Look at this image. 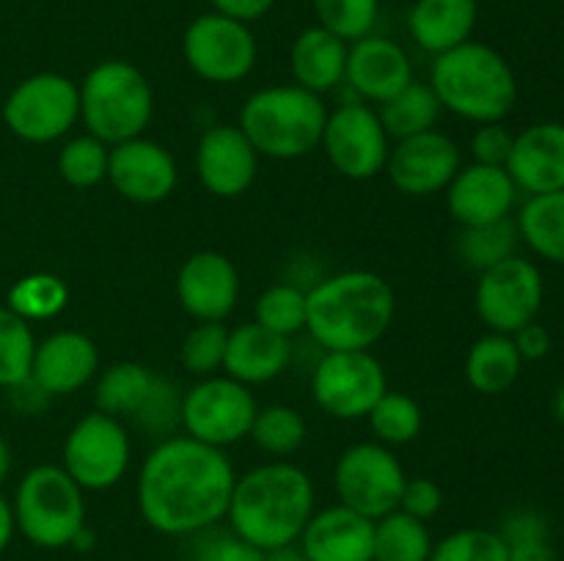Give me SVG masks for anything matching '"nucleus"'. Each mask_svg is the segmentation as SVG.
<instances>
[{
  "label": "nucleus",
  "mask_w": 564,
  "mask_h": 561,
  "mask_svg": "<svg viewBox=\"0 0 564 561\" xmlns=\"http://www.w3.org/2000/svg\"><path fill=\"white\" fill-rule=\"evenodd\" d=\"M235 482V465L224 449L191 435H171L143 460L135 484L138 512L158 534L185 539L224 520Z\"/></svg>",
  "instance_id": "obj_1"
},
{
  "label": "nucleus",
  "mask_w": 564,
  "mask_h": 561,
  "mask_svg": "<svg viewBox=\"0 0 564 561\" xmlns=\"http://www.w3.org/2000/svg\"><path fill=\"white\" fill-rule=\"evenodd\" d=\"M314 515V482L303 468L273 460L237 476L226 520L259 550L297 544Z\"/></svg>",
  "instance_id": "obj_2"
},
{
  "label": "nucleus",
  "mask_w": 564,
  "mask_h": 561,
  "mask_svg": "<svg viewBox=\"0 0 564 561\" xmlns=\"http://www.w3.org/2000/svg\"><path fill=\"white\" fill-rule=\"evenodd\" d=\"M397 297L389 280L369 270H347L306 292V330L323 350H369L389 333Z\"/></svg>",
  "instance_id": "obj_3"
},
{
  "label": "nucleus",
  "mask_w": 564,
  "mask_h": 561,
  "mask_svg": "<svg viewBox=\"0 0 564 561\" xmlns=\"http://www.w3.org/2000/svg\"><path fill=\"white\" fill-rule=\"evenodd\" d=\"M430 88L441 108L474 124L505 121L518 102V80L510 61L482 42H466L435 55Z\"/></svg>",
  "instance_id": "obj_4"
},
{
  "label": "nucleus",
  "mask_w": 564,
  "mask_h": 561,
  "mask_svg": "<svg viewBox=\"0 0 564 561\" xmlns=\"http://www.w3.org/2000/svg\"><path fill=\"white\" fill-rule=\"evenodd\" d=\"M328 121L323 97L295 86H270L251 94L240 110V130L259 157L297 160L323 143Z\"/></svg>",
  "instance_id": "obj_5"
},
{
  "label": "nucleus",
  "mask_w": 564,
  "mask_h": 561,
  "mask_svg": "<svg viewBox=\"0 0 564 561\" xmlns=\"http://www.w3.org/2000/svg\"><path fill=\"white\" fill-rule=\"evenodd\" d=\"M152 113V82L130 61H102L83 80L80 119L88 132L108 146L143 135Z\"/></svg>",
  "instance_id": "obj_6"
},
{
  "label": "nucleus",
  "mask_w": 564,
  "mask_h": 561,
  "mask_svg": "<svg viewBox=\"0 0 564 561\" xmlns=\"http://www.w3.org/2000/svg\"><path fill=\"white\" fill-rule=\"evenodd\" d=\"M86 490L61 465H36L14 495L17 531L42 550L69 548L86 528Z\"/></svg>",
  "instance_id": "obj_7"
},
{
  "label": "nucleus",
  "mask_w": 564,
  "mask_h": 561,
  "mask_svg": "<svg viewBox=\"0 0 564 561\" xmlns=\"http://www.w3.org/2000/svg\"><path fill=\"white\" fill-rule=\"evenodd\" d=\"M389 391L386 369L369 350H323L312 372V396L323 413L339 421L367 418Z\"/></svg>",
  "instance_id": "obj_8"
},
{
  "label": "nucleus",
  "mask_w": 564,
  "mask_h": 561,
  "mask_svg": "<svg viewBox=\"0 0 564 561\" xmlns=\"http://www.w3.org/2000/svg\"><path fill=\"white\" fill-rule=\"evenodd\" d=\"M80 119V86L58 72H39L17 82L3 105V121L28 143H53Z\"/></svg>",
  "instance_id": "obj_9"
},
{
  "label": "nucleus",
  "mask_w": 564,
  "mask_h": 561,
  "mask_svg": "<svg viewBox=\"0 0 564 561\" xmlns=\"http://www.w3.org/2000/svg\"><path fill=\"white\" fill-rule=\"evenodd\" d=\"M259 405L248 385L229 374L202 377L187 394H182L180 424L191 438L226 449L251 435Z\"/></svg>",
  "instance_id": "obj_10"
},
{
  "label": "nucleus",
  "mask_w": 564,
  "mask_h": 561,
  "mask_svg": "<svg viewBox=\"0 0 564 561\" xmlns=\"http://www.w3.org/2000/svg\"><path fill=\"white\" fill-rule=\"evenodd\" d=\"M408 476L400 460L383 443H356L345 449L334 468V490L341 506L380 520L400 509L402 487Z\"/></svg>",
  "instance_id": "obj_11"
},
{
  "label": "nucleus",
  "mask_w": 564,
  "mask_h": 561,
  "mask_svg": "<svg viewBox=\"0 0 564 561\" xmlns=\"http://www.w3.org/2000/svg\"><path fill=\"white\" fill-rule=\"evenodd\" d=\"M257 53L251 28L218 11L196 16L182 36V55L193 75L218 86H231L251 75Z\"/></svg>",
  "instance_id": "obj_12"
},
{
  "label": "nucleus",
  "mask_w": 564,
  "mask_h": 561,
  "mask_svg": "<svg viewBox=\"0 0 564 561\" xmlns=\"http://www.w3.org/2000/svg\"><path fill=\"white\" fill-rule=\"evenodd\" d=\"M477 314L490 333L512 336L534 322L545 300V280L532 258L510 256L479 273Z\"/></svg>",
  "instance_id": "obj_13"
},
{
  "label": "nucleus",
  "mask_w": 564,
  "mask_h": 561,
  "mask_svg": "<svg viewBox=\"0 0 564 561\" xmlns=\"http://www.w3.org/2000/svg\"><path fill=\"white\" fill-rule=\"evenodd\" d=\"M64 468L83 490H110L130 468V435L121 418L88 413L69 429L64 443Z\"/></svg>",
  "instance_id": "obj_14"
},
{
  "label": "nucleus",
  "mask_w": 564,
  "mask_h": 561,
  "mask_svg": "<svg viewBox=\"0 0 564 561\" xmlns=\"http://www.w3.org/2000/svg\"><path fill=\"white\" fill-rule=\"evenodd\" d=\"M391 138L386 135L380 116L364 102H345L328 113L319 146L328 154L330 165L347 179H375L386 170L391 152Z\"/></svg>",
  "instance_id": "obj_15"
},
{
  "label": "nucleus",
  "mask_w": 564,
  "mask_h": 561,
  "mask_svg": "<svg viewBox=\"0 0 564 561\" xmlns=\"http://www.w3.org/2000/svg\"><path fill=\"white\" fill-rule=\"evenodd\" d=\"M460 168V148L449 135L438 130L419 132V135L397 141L389 152V163H386L391 185L413 198L444 193Z\"/></svg>",
  "instance_id": "obj_16"
},
{
  "label": "nucleus",
  "mask_w": 564,
  "mask_h": 561,
  "mask_svg": "<svg viewBox=\"0 0 564 561\" xmlns=\"http://www.w3.org/2000/svg\"><path fill=\"white\" fill-rule=\"evenodd\" d=\"M108 182L132 204H160L180 182L176 160L163 143L138 135L110 146Z\"/></svg>",
  "instance_id": "obj_17"
},
{
  "label": "nucleus",
  "mask_w": 564,
  "mask_h": 561,
  "mask_svg": "<svg viewBox=\"0 0 564 561\" xmlns=\"http://www.w3.org/2000/svg\"><path fill=\"white\" fill-rule=\"evenodd\" d=\"M176 297L196 322H224L240 300V273L218 251H198L176 275Z\"/></svg>",
  "instance_id": "obj_18"
},
{
  "label": "nucleus",
  "mask_w": 564,
  "mask_h": 561,
  "mask_svg": "<svg viewBox=\"0 0 564 561\" xmlns=\"http://www.w3.org/2000/svg\"><path fill=\"white\" fill-rule=\"evenodd\" d=\"M196 170L204 190L237 198L257 179L259 152L237 124H215L198 138Z\"/></svg>",
  "instance_id": "obj_19"
},
{
  "label": "nucleus",
  "mask_w": 564,
  "mask_h": 561,
  "mask_svg": "<svg viewBox=\"0 0 564 561\" xmlns=\"http://www.w3.org/2000/svg\"><path fill=\"white\" fill-rule=\"evenodd\" d=\"M444 193L446 209L460 229L512 218L518 204V187L505 165H466L457 170Z\"/></svg>",
  "instance_id": "obj_20"
},
{
  "label": "nucleus",
  "mask_w": 564,
  "mask_h": 561,
  "mask_svg": "<svg viewBox=\"0 0 564 561\" xmlns=\"http://www.w3.org/2000/svg\"><path fill=\"white\" fill-rule=\"evenodd\" d=\"M505 168L527 196L564 190V121H540L518 132Z\"/></svg>",
  "instance_id": "obj_21"
},
{
  "label": "nucleus",
  "mask_w": 564,
  "mask_h": 561,
  "mask_svg": "<svg viewBox=\"0 0 564 561\" xmlns=\"http://www.w3.org/2000/svg\"><path fill=\"white\" fill-rule=\"evenodd\" d=\"M99 369L97 344L80 330H55L36 341L31 380L50 396H69L94 380Z\"/></svg>",
  "instance_id": "obj_22"
},
{
  "label": "nucleus",
  "mask_w": 564,
  "mask_h": 561,
  "mask_svg": "<svg viewBox=\"0 0 564 561\" xmlns=\"http://www.w3.org/2000/svg\"><path fill=\"white\" fill-rule=\"evenodd\" d=\"M345 80L361 99L383 105L413 82V64L400 44L369 33L347 47Z\"/></svg>",
  "instance_id": "obj_23"
},
{
  "label": "nucleus",
  "mask_w": 564,
  "mask_h": 561,
  "mask_svg": "<svg viewBox=\"0 0 564 561\" xmlns=\"http://www.w3.org/2000/svg\"><path fill=\"white\" fill-rule=\"evenodd\" d=\"M375 520L336 504L308 517L297 548L306 561H372Z\"/></svg>",
  "instance_id": "obj_24"
},
{
  "label": "nucleus",
  "mask_w": 564,
  "mask_h": 561,
  "mask_svg": "<svg viewBox=\"0 0 564 561\" xmlns=\"http://www.w3.org/2000/svg\"><path fill=\"white\" fill-rule=\"evenodd\" d=\"M292 363V341L259 322L229 330L224 372L242 385H262L281 377Z\"/></svg>",
  "instance_id": "obj_25"
},
{
  "label": "nucleus",
  "mask_w": 564,
  "mask_h": 561,
  "mask_svg": "<svg viewBox=\"0 0 564 561\" xmlns=\"http://www.w3.org/2000/svg\"><path fill=\"white\" fill-rule=\"evenodd\" d=\"M477 20V0H416L408 14V31L424 53L441 55L471 42Z\"/></svg>",
  "instance_id": "obj_26"
},
{
  "label": "nucleus",
  "mask_w": 564,
  "mask_h": 561,
  "mask_svg": "<svg viewBox=\"0 0 564 561\" xmlns=\"http://www.w3.org/2000/svg\"><path fill=\"white\" fill-rule=\"evenodd\" d=\"M290 69L295 86L323 97V94L334 91L339 82H345L347 42L319 25L306 28L292 42Z\"/></svg>",
  "instance_id": "obj_27"
},
{
  "label": "nucleus",
  "mask_w": 564,
  "mask_h": 561,
  "mask_svg": "<svg viewBox=\"0 0 564 561\" xmlns=\"http://www.w3.org/2000/svg\"><path fill=\"white\" fill-rule=\"evenodd\" d=\"M523 358L512 336L488 333L471 344L466 355V380L477 394L499 396L518 383Z\"/></svg>",
  "instance_id": "obj_28"
},
{
  "label": "nucleus",
  "mask_w": 564,
  "mask_h": 561,
  "mask_svg": "<svg viewBox=\"0 0 564 561\" xmlns=\"http://www.w3.org/2000/svg\"><path fill=\"white\" fill-rule=\"evenodd\" d=\"M521 242L534 256L564 264V190L529 196L516 218Z\"/></svg>",
  "instance_id": "obj_29"
},
{
  "label": "nucleus",
  "mask_w": 564,
  "mask_h": 561,
  "mask_svg": "<svg viewBox=\"0 0 564 561\" xmlns=\"http://www.w3.org/2000/svg\"><path fill=\"white\" fill-rule=\"evenodd\" d=\"M441 102L430 82H408L402 91L386 99L380 105V124H383L386 135L402 141V138L419 135V132L435 130V121L441 116Z\"/></svg>",
  "instance_id": "obj_30"
},
{
  "label": "nucleus",
  "mask_w": 564,
  "mask_h": 561,
  "mask_svg": "<svg viewBox=\"0 0 564 561\" xmlns=\"http://www.w3.org/2000/svg\"><path fill=\"white\" fill-rule=\"evenodd\" d=\"M154 383V374L143 363L121 361L102 372L94 388V405L99 413H108L113 418H132L141 410L143 399L149 396Z\"/></svg>",
  "instance_id": "obj_31"
},
{
  "label": "nucleus",
  "mask_w": 564,
  "mask_h": 561,
  "mask_svg": "<svg viewBox=\"0 0 564 561\" xmlns=\"http://www.w3.org/2000/svg\"><path fill=\"white\" fill-rule=\"evenodd\" d=\"M433 544L427 522L405 515L402 509L375 520L372 561H430Z\"/></svg>",
  "instance_id": "obj_32"
},
{
  "label": "nucleus",
  "mask_w": 564,
  "mask_h": 561,
  "mask_svg": "<svg viewBox=\"0 0 564 561\" xmlns=\"http://www.w3.org/2000/svg\"><path fill=\"white\" fill-rule=\"evenodd\" d=\"M518 242H521V234H518V226L512 218L485 226H468V229H460V237H457V256L463 258L466 267L485 273L494 264L516 256Z\"/></svg>",
  "instance_id": "obj_33"
},
{
  "label": "nucleus",
  "mask_w": 564,
  "mask_h": 561,
  "mask_svg": "<svg viewBox=\"0 0 564 561\" xmlns=\"http://www.w3.org/2000/svg\"><path fill=\"white\" fill-rule=\"evenodd\" d=\"M369 427L383 446H405L419 438L424 424V413L413 396L400 391H386L369 410Z\"/></svg>",
  "instance_id": "obj_34"
},
{
  "label": "nucleus",
  "mask_w": 564,
  "mask_h": 561,
  "mask_svg": "<svg viewBox=\"0 0 564 561\" xmlns=\"http://www.w3.org/2000/svg\"><path fill=\"white\" fill-rule=\"evenodd\" d=\"M248 438L264 451V454L290 457L306 443V418L290 405H270L262 407L253 418V427Z\"/></svg>",
  "instance_id": "obj_35"
},
{
  "label": "nucleus",
  "mask_w": 564,
  "mask_h": 561,
  "mask_svg": "<svg viewBox=\"0 0 564 561\" xmlns=\"http://www.w3.org/2000/svg\"><path fill=\"white\" fill-rule=\"evenodd\" d=\"M33 352L36 339L31 322L17 317L9 306H0V388H14L31 377Z\"/></svg>",
  "instance_id": "obj_36"
},
{
  "label": "nucleus",
  "mask_w": 564,
  "mask_h": 561,
  "mask_svg": "<svg viewBox=\"0 0 564 561\" xmlns=\"http://www.w3.org/2000/svg\"><path fill=\"white\" fill-rule=\"evenodd\" d=\"M69 300V289L53 273H31L9 289V308L25 322L50 319L61 314Z\"/></svg>",
  "instance_id": "obj_37"
},
{
  "label": "nucleus",
  "mask_w": 564,
  "mask_h": 561,
  "mask_svg": "<svg viewBox=\"0 0 564 561\" xmlns=\"http://www.w3.org/2000/svg\"><path fill=\"white\" fill-rule=\"evenodd\" d=\"M110 146L94 138L91 132L66 141L58 152V174L69 187L86 190L108 179Z\"/></svg>",
  "instance_id": "obj_38"
},
{
  "label": "nucleus",
  "mask_w": 564,
  "mask_h": 561,
  "mask_svg": "<svg viewBox=\"0 0 564 561\" xmlns=\"http://www.w3.org/2000/svg\"><path fill=\"white\" fill-rule=\"evenodd\" d=\"M253 314L262 328L292 339L306 330V292L295 284H273L259 295Z\"/></svg>",
  "instance_id": "obj_39"
},
{
  "label": "nucleus",
  "mask_w": 564,
  "mask_h": 561,
  "mask_svg": "<svg viewBox=\"0 0 564 561\" xmlns=\"http://www.w3.org/2000/svg\"><path fill=\"white\" fill-rule=\"evenodd\" d=\"M317 25L352 44L369 36L378 22L380 0H312Z\"/></svg>",
  "instance_id": "obj_40"
},
{
  "label": "nucleus",
  "mask_w": 564,
  "mask_h": 561,
  "mask_svg": "<svg viewBox=\"0 0 564 561\" xmlns=\"http://www.w3.org/2000/svg\"><path fill=\"white\" fill-rule=\"evenodd\" d=\"M226 344H229V330L224 328V322H198L182 339V366L196 377H213L218 369H224Z\"/></svg>",
  "instance_id": "obj_41"
},
{
  "label": "nucleus",
  "mask_w": 564,
  "mask_h": 561,
  "mask_svg": "<svg viewBox=\"0 0 564 561\" xmlns=\"http://www.w3.org/2000/svg\"><path fill=\"white\" fill-rule=\"evenodd\" d=\"M430 561H507V542L494 528H460L433 544Z\"/></svg>",
  "instance_id": "obj_42"
},
{
  "label": "nucleus",
  "mask_w": 564,
  "mask_h": 561,
  "mask_svg": "<svg viewBox=\"0 0 564 561\" xmlns=\"http://www.w3.org/2000/svg\"><path fill=\"white\" fill-rule=\"evenodd\" d=\"M182 556L185 561H264V550L237 537L231 528L224 531L218 526L185 537Z\"/></svg>",
  "instance_id": "obj_43"
},
{
  "label": "nucleus",
  "mask_w": 564,
  "mask_h": 561,
  "mask_svg": "<svg viewBox=\"0 0 564 561\" xmlns=\"http://www.w3.org/2000/svg\"><path fill=\"white\" fill-rule=\"evenodd\" d=\"M180 413H182V396L176 394V385L154 374L152 391H149V396L143 399L141 410L132 416V421H135L143 432L171 435L176 424H180Z\"/></svg>",
  "instance_id": "obj_44"
},
{
  "label": "nucleus",
  "mask_w": 564,
  "mask_h": 561,
  "mask_svg": "<svg viewBox=\"0 0 564 561\" xmlns=\"http://www.w3.org/2000/svg\"><path fill=\"white\" fill-rule=\"evenodd\" d=\"M512 141H516V135H512L501 121H494V124H479L471 138L474 163L507 165Z\"/></svg>",
  "instance_id": "obj_45"
},
{
  "label": "nucleus",
  "mask_w": 564,
  "mask_h": 561,
  "mask_svg": "<svg viewBox=\"0 0 564 561\" xmlns=\"http://www.w3.org/2000/svg\"><path fill=\"white\" fill-rule=\"evenodd\" d=\"M441 504H444V493H441L438 484L427 476L408 479L405 487H402L400 509L405 515L416 517V520L427 522L430 517H435L441 512Z\"/></svg>",
  "instance_id": "obj_46"
},
{
  "label": "nucleus",
  "mask_w": 564,
  "mask_h": 561,
  "mask_svg": "<svg viewBox=\"0 0 564 561\" xmlns=\"http://www.w3.org/2000/svg\"><path fill=\"white\" fill-rule=\"evenodd\" d=\"M499 534L507 544L551 537L549 520H545V517L534 509H518V512H512V515H507L505 522H501Z\"/></svg>",
  "instance_id": "obj_47"
},
{
  "label": "nucleus",
  "mask_w": 564,
  "mask_h": 561,
  "mask_svg": "<svg viewBox=\"0 0 564 561\" xmlns=\"http://www.w3.org/2000/svg\"><path fill=\"white\" fill-rule=\"evenodd\" d=\"M512 341H516V346H518V352H521L523 363L540 361V358L549 355V350H551L549 328H543L538 319H534V322H529V324H523L521 330H516V333H512Z\"/></svg>",
  "instance_id": "obj_48"
},
{
  "label": "nucleus",
  "mask_w": 564,
  "mask_h": 561,
  "mask_svg": "<svg viewBox=\"0 0 564 561\" xmlns=\"http://www.w3.org/2000/svg\"><path fill=\"white\" fill-rule=\"evenodd\" d=\"M209 3H213V11H218V14L251 25V22L262 20L273 9L275 0H209Z\"/></svg>",
  "instance_id": "obj_49"
},
{
  "label": "nucleus",
  "mask_w": 564,
  "mask_h": 561,
  "mask_svg": "<svg viewBox=\"0 0 564 561\" xmlns=\"http://www.w3.org/2000/svg\"><path fill=\"white\" fill-rule=\"evenodd\" d=\"M507 561H560L551 537L529 539V542L507 544Z\"/></svg>",
  "instance_id": "obj_50"
},
{
  "label": "nucleus",
  "mask_w": 564,
  "mask_h": 561,
  "mask_svg": "<svg viewBox=\"0 0 564 561\" xmlns=\"http://www.w3.org/2000/svg\"><path fill=\"white\" fill-rule=\"evenodd\" d=\"M14 534H17L14 506H11V501H6L3 495H0V553L9 548L11 539H14Z\"/></svg>",
  "instance_id": "obj_51"
},
{
  "label": "nucleus",
  "mask_w": 564,
  "mask_h": 561,
  "mask_svg": "<svg viewBox=\"0 0 564 561\" xmlns=\"http://www.w3.org/2000/svg\"><path fill=\"white\" fill-rule=\"evenodd\" d=\"M264 561H306L297 544H286V548H275L264 553Z\"/></svg>",
  "instance_id": "obj_52"
},
{
  "label": "nucleus",
  "mask_w": 564,
  "mask_h": 561,
  "mask_svg": "<svg viewBox=\"0 0 564 561\" xmlns=\"http://www.w3.org/2000/svg\"><path fill=\"white\" fill-rule=\"evenodd\" d=\"M9 471H11V449H9V443L0 438V484L6 482Z\"/></svg>",
  "instance_id": "obj_53"
},
{
  "label": "nucleus",
  "mask_w": 564,
  "mask_h": 561,
  "mask_svg": "<svg viewBox=\"0 0 564 561\" xmlns=\"http://www.w3.org/2000/svg\"><path fill=\"white\" fill-rule=\"evenodd\" d=\"M554 416H556V421L564 427V383L556 388V394H554Z\"/></svg>",
  "instance_id": "obj_54"
}]
</instances>
